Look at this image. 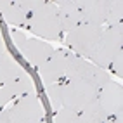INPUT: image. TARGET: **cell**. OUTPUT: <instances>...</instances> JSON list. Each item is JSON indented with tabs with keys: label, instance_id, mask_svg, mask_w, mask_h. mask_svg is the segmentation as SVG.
<instances>
[{
	"label": "cell",
	"instance_id": "cell-1",
	"mask_svg": "<svg viewBox=\"0 0 123 123\" xmlns=\"http://www.w3.org/2000/svg\"><path fill=\"white\" fill-rule=\"evenodd\" d=\"M26 28L31 33H35L42 38H49V40L61 38L62 28L59 23L55 2H42L33 12H30Z\"/></svg>",
	"mask_w": 123,
	"mask_h": 123
},
{
	"label": "cell",
	"instance_id": "cell-2",
	"mask_svg": "<svg viewBox=\"0 0 123 123\" xmlns=\"http://www.w3.org/2000/svg\"><path fill=\"white\" fill-rule=\"evenodd\" d=\"M123 52V24L118 26H106L97 40L90 61L99 68H109L114 57Z\"/></svg>",
	"mask_w": 123,
	"mask_h": 123
},
{
	"label": "cell",
	"instance_id": "cell-3",
	"mask_svg": "<svg viewBox=\"0 0 123 123\" xmlns=\"http://www.w3.org/2000/svg\"><path fill=\"white\" fill-rule=\"evenodd\" d=\"M43 121V108L37 95H23L12 106L0 111V123H38Z\"/></svg>",
	"mask_w": 123,
	"mask_h": 123
},
{
	"label": "cell",
	"instance_id": "cell-4",
	"mask_svg": "<svg viewBox=\"0 0 123 123\" xmlns=\"http://www.w3.org/2000/svg\"><path fill=\"white\" fill-rule=\"evenodd\" d=\"M97 95H99V90L94 88L92 85L76 78H66L62 81L61 106L75 113H80L90 102L97 101Z\"/></svg>",
	"mask_w": 123,
	"mask_h": 123
},
{
	"label": "cell",
	"instance_id": "cell-5",
	"mask_svg": "<svg viewBox=\"0 0 123 123\" xmlns=\"http://www.w3.org/2000/svg\"><path fill=\"white\" fill-rule=\"evenodd\" d=\"M11 38L14 45L19 49V52L24 55L30 64H33L35 68H40L42 64L54 54V47L49 45L47 42H42V40H35V38H28L24 33L18 30L11 31Z\"/></svg>",
	"mask_w": 123,
	"mask_h": 123
},
{
	"label": "cell",
	"instance_id": "cell-6",
	"mask_svg": "<svg viewBox=\"0 0 123 123\" xmlns=\"http://www.w3.org/2000/svg\"><path fill=\"white\" fill-rule=\"evenodd\" d=\"M66 78L81 80V81H85V83L92 85L97 90H101L111 80L109 73L106 71V69L95 66V64L88 62V61L83 59V57L75 55V54H73L71 61H69V68H68V76Z\"/></svg>",
	"mask_w": 123,
	"mask_h": 123
},
{
	"label": "cell",
	"instance_id": "cell-7",
	"mask_svg": "<svg viewBox=\"0 0 123 123\" xmlns=\"http://www.w3.org/2000/svg\"><path fill=\"white\" fill-rule=\"evenodd\" d=\"M104 26H90V24H80L75 30H71L66 35V42L75 55L80 57H90L94 47L102 33Z\"/></svg>",
	"mask_w": 123,
	"mask_h": 123
},
{
	"label": "cell",
	"instance_id": "cell-8",
	"mask_svg": "<svg viewBox=\"0 0 123 123\" xmlns=\"http://www.w3.org/2000/svg\"><path fill=\"white\" fill-rule=\"evenodd\" d=\"M73 54L66 50H54V54L38 68L40 78H42L43 85H54V83H62L68 76V68Z\"/></svg>",
	"mask_w": 123,
	"mask_h": 123
},
{
	"label": "cell",
	"instance_id": "cell-9",
	"mask_svg": "<svg viewBox=\"0 0 123 123\" xmlns=\"http://www.w3.org/2000/svg\"><path fill=\"white\" fill-rule=\"evenodd\" d=\"M97 101H99L106 118L121 116V113H123V88H121L120 83L109 80L108 83L99 90Z\"/></svg>",
	"mask_w": 123,
	"mask_h": 123
},
{
	"label": "cell",
	"instance_id": "cell-10",
	"mask_svg": "<svg viewBox=\"0 0 123 123\" xmlns=\"http://www.w3.org/2000/svg\"><path fill=\"white\" fill-rule=\"evenodd\" d=\"M111 0H81V24L104 26Z\"/></svg>",
	"mask_w": 123,
	"mask_h": 123
},
{
	"label": "cell",
	"instance_id": "cell-11",
	"mask_svg": "<svg viewBox=\"0 0 123 123\" xmlns=\"http://www.w3.org/2000/svg\"><path fill=\"white\" fill-rule=\"evenodd\" d=\"M55 5L62 31L69 33L81 24V0H59Z\"/></svg>",
	"mask_w": 123,
	"mask_h": 123
},
{
	"label": "cell",
	"instance_id": "cell-12",
	"mask_svg": "<svg viewBox=\"0 0 123 123\" xmlns=\"http://www.w3.org/2000/svg\"><path fill=\"white\" fill-rule=\"evenodd\" d=\"M0 14L5 23L14 24V26H24L26 28L28 21V12L23 9L18 2H11V0H0Z\"/></svg>",
	"mask_w": 123,
	"mask_h": 123
},
{
	"label": "cell",
	"instance_id": "cell-13",
	"mask_svg": "<svg viewBox=\"0 0 123 123\" xmlns=\"http://www.w3.org/2000/svg\"><path fill=\"white\" fill-rule=\"evenodd\" d=\"M2 88L11 95V99H19L23 95L35 94V81L28 75V71H24L19 78H16V80L9 81V83L2 85Z\"/></svg>",
	"mask_w": 123,
	"mask_h": 123
},
{
	"label": "cell",
	"instance_id": "cell-14",
	"mask_svg": "<svg viewBox=\"0 0 123 123\" xmlns=\"http://www.w3.org/2000/svg\"><path fill=\"white\" fill-rule=\"evenodd\" d=\"M24 71L26 69H24L9 52H4L0 55V87L9 83L12 80H16V78H19Z\"/></svg>",
	"mask_w": 123,
	"mask_h": 123
},
{
	"label": "cell",
	"instance_id": "cell-15",
	"mask_svg": "<svg viewBox=\"0 0 123 123\" xmlns=\"http://www.w3.org/2000/svg\"><path fill=\"white\" fill-rule=\"evenodd\" d=\"M78 118H80V123H104L108 120L102 108H101V104H99V101L90 102L85 109H81L78 113Z\"/></svg>",
	"mask_w": 123,
	"mask_h": 123
},
{
	"label": "cell",
	"instance_id": "cell-16",
	"mask_svg": "<svg viewBox=\"0 0 123 123\" xmlns=\"http://www.w3.org/2000/svg\"><path fill=\"white\" fill-rule=\"evenodd\" d=\"M106 24H108V26H118V24H123V2H121V0H111Z\"/></svg>",
	"mask_w": 123,
	"mask_h": 123
},
{
	"label": "cell",
	"instance_id": "cell-17",
	"mask_svg": "<svg viewBox=\"0 0 123 123\" xmlns=\"http://www.w3.org/2000/svg\"><path fill=\"white\" fill-rule=\"evenodd\" d=\"M61 94H62V83H54V85H49L45 87V95L50 106L54 109H61Z\"/></svg>",
	"mask_w": 123,
	"mask_h": 123
},
{
	"label": "cell",
	"instance_id": "cell-18",
	"mask_svg": "<svg viewBox=\"0 0 123 123\" xmlns=\"http://www.w3.org/2000/svg\"><path fill=\"white\" fill-rule=\"evenodd\" d=\"M54 123H80V118H78V113L61 108V109H57L55 116H54Z\"/></svg>",
	"mask_w": 123,
	"mask_h": 123
},
{
	"label": "cell",
	"instance_id": "cell-19",
	"mask_svg": "<svg viewBox=\"0 0 123 123\" xmlns=\"http://www.w3.org/2000/svg\"><path fill=\"white\" fill-rule=\"evenodd\" d=\"M114 73H116L118 76H123V52L118 54L116 57H114V61L111 62V66H109Z\"/></svg>",
	"mask_w": 123,
	"mask_h": 123
},
{
	"label": "cell",
	"instance_id": "cell-20",
	"mask_svg": "<svg viewBox=\"0 0 123 123\" xmlns=\"http://www.w3.org/2000/svg\"><path fill=\"white\" fill-rule=\"evenodd\" d=\"M42 2H43V0H19L18 4H19V5H21V7H23V9L26 11L28 14H30V12H33V11H35V9H37V7L42 4Z\"/></svg>",
	"mask_w": 123,
	"mask_h": 123
},
{
	"label": "cell",
	"instance_id": "cell-21",
	"mask_svg": "<svg viewBox=\"0 0 123 123\" xmlns=\"http://www.w3.org/2000/svg\"><path fill=\"white\" fill-rule=\"evenodd\" d=\"M9 101H12V99H11V95L7 94L2 87H0V109H2V108H4V106L9 102Z\"/></svg>",
	"mask_w": 123,
	"mask_h": 123
},
{
	"label": "cell",
	"instance_id": "cell-22",
	"mask_svg": "<svg viewBox=\"0 0 123 123\" xmlns=\"http://www.w3.org/2000/svg\"><path fill=\"white\" fill-rule=\"evenodd\" d=\"M4 52H7V50H5V42H4V37H2V31H0V55H2Z\"/></svg>",
	"mask_w": 123,
	"mask_h": 123
},
{
	"label": "cell",
	"instance_id": "cell-23",
	"mask_svg": "<svg viewBox=\"0 0 123 123\" xmlns=\"http://www.w3.org/2000/svg\"><path fill=\"white\" fill-rule=\"evenodd\" d=\"M104 123H116V121H114V118H108V120H106Z\"/></svg>",
	"mask_w": 123,
	"mask_h": 123
},
{
	"label": "cell",
	"instance_id": "cell-24",
	"mask_svg": "<svg viewBox=\"0 0 123 123\" xmlns=\"http://www.w3.org/2000/svg\"><path fill=\"white\" fill-rule=\"evenodd\" d=\"M38 123H43V121H38Z\"/></svg>",
	"mask_w": 123,
	"mask_h": 123
}]
</instances>
